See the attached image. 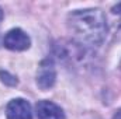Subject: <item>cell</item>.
Instances as JSON below:
<instances>
[{"label":"cell","instance_id":"1","mask_svg":"<svg viewBox=\"0 0 121 119\" xmlns=\"http://www.w3.org/2000/svg\"><path fill=\"white\" fill-rule=\"evenodd\" d=\"M68 25L70 32L75 35L76 41L83 45L101 44L107 32L106 17L99 8L76 10L70 13L68 18Z\"/></svg>","mask_w":121,"mask_h":119},{"label":"cell","instance_id":"2","mask_svg":"<svg viewBox=\"0 0 121 119\" xmlns=\"http://www.w3.org/2000/svg\"><path fill=\"white\" fill-rule=\"evenodd\" d=\"M56 81V70L55 64L51 59H45L41 62L37 71V84L41 90H49Z\"/></svg>","mask_w":121,"mask_h":119},{"label":"cell","instance_id":"3","mask_svg":"<svg viewBox=\"0 0 121 119\" xmlns=\"http://www.w3.org/2000/svg\"><path fill=\"white\" fill-rule=\"evenodd\" d=\"M3 45L10 51H26L31 45L30 36L20 28L10 30L3 39Z\"/></svg>","mask_w":121,"mask_h":119},{"label":"cell","instance_id":"4","mask_svg":"<svg viewBox=\"0 0 121 119\" xmlns=\"http://www.w3.org/2000/svg\"><path fill=\"white\" fill-rule=\"evenodd\" d=\"M7 119H32V109L27 99L16 98L11 99L6 107Z\"/></svg>","mask_w":121,"mask_h":119},{"label":"cell","instance_id":"5","mask_svg":"<svg viewBox=\"0 0 121 119\" xmlns=\"http://www.w3.org/2000/svg\"><path fill=\"white\" fill-rule=\"evenodd\" d=\"M35 112L38 119H65V114L62 108L48 99L38 101L35 107Z\"/></svg>","mask_w":121,"mask_h":119},{"label":"cell","instance_id":"6","mask_svg":"<svg viewBox=\"0 0 121 119\" xmlns=\"http://www.w3.org/2000/svg\"><path fill=\"white\" fill-rule=\"evenodd\" d=\"M0 79H1V81L6 84V86H10V87H14V86H17V79H16V76H13V74H10L9 71H6V70H0Z\"/></svg>","mask_w":121,"mask_h":119},{"label":"cell","instance_id":"7","mask_svg":"<svg viewBox=\"0 0 121 119\" xmlns=\"http://www.w3.org/2000/svg\"><path fill=\"white\" fill-rule=\"evenodd\" d=\"M113 119H121V109H118V111H117V112L114 114Z\"/></svg>","mask_w":121,"mask_h":119},{"label":"cell","instance_id":"8","mask_svg":"<svg viewBox=\"0 0 121 119\" xmlns=\"http://www.w3.org/2000/svg\"><path fill=\"white\" fill-rule=\"evenodd\" d=\"M1 20H3V10L0 8V21H1Z\"/></svg>","mask_w":121,"mask_h":119}]
</instances>
